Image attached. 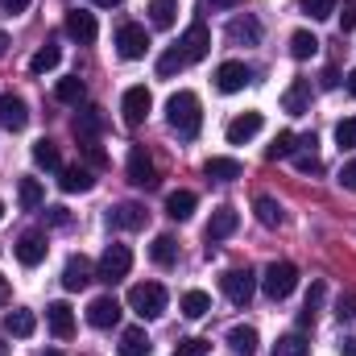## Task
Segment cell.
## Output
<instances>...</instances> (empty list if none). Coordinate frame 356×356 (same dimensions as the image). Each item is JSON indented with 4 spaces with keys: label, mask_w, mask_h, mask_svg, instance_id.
I'll use <instances>...</instances> for the list:
<instances>
[{
    "label": "cell",
    "mask_w": 356,
    "mask_h": 356,
    "mask_svg": "<svg viewBox=\"0 0 356 356\" xmlns=\"http://www.w3.org/2000/svg\"><path fill=\"white\" fill-rule=\"evenodd\" d=\"M129 311L141 315V319H158V315L166 311V286H158V282H137V286L129 290Z\"/></svg>",
    "instance_id": "7a4b0ae2"
},
{
    "label": "cell",
    "mask_w": 356,
    "mask_h": 356,
    "mask_svg": "<svg viewBox=\"0 0 356 356\" xmlns=\"http://www.w3.org/2000/svg\"><path fill=\"white\" fill-rule=\"evenodd\" d=\"M58 186H63L67 195H83V191H91V186H95V175H91L88 166H63Z\"/></svg>",
    "instance_id": "603a6c76"
},
{
    "label": "cell",
    "mask_w": 356,
    "mask_h": 356,
    "mask_svg": "<svg viewBox=\"0 0 356 356\" xmlns=\"http://www.w3.org/2000/svg\"><path fill=\"white\" fill-rule=\"evenodd\" d=\"M236 228H241V211H236V207H216V211H211V220H207V245H211V241L232 236Z\"/></svg>",
    "instance_id": "2e32d148"
},
{
    "label": "cell",
    "mask_w": 356,
    "mask_h": 356,
    "mask_svg": "<svg viewBox=\"0 0 356 356\" xmlns=\"http://www.w3.org/2000/svg\"><path fill=\"white\" fill-rule=\"evenodd\" d=\"M67 33H71L79 46H91V42L99 38V25H95V17H91L88 8H71V13H67Z\"/></svg>",
    "instance_id": "5bb4252c"
},
{
    "label": "cell",
    "mask_w": 356,
    "mask_h": 356,
    "mask_svg": "<svg viewBox=\"0 0 356 356\" xmlns=\"http://www.w3.org/2000/svg\"><path fill=\"white\" fill-rule=\"evenodd\" d=\"M46 220H50L54 228H63V224H71V211H67V207H46Z\"/></svg>",
    "instance_id": "7dc6e473"
},
{
    "label": "cell",
    "mask_w": 356,
    "mask_h": 356,
    "mask_svg": "<svg viewBox=\"0 0 356 356\" xmlns=\"http://www.w3.org/2000/svg\"><path fill=\"white\" fill-rule=\"evenodd\" d=\"M88 323H91V327H99V332L116 327V323H120V302H116L112 294H99V298H91V307H88Z\"/></svg>",
    "instance_id": "8fae6325"
},
{
    "label": "cell",
    "mask_w": 356,
    "mask_h": 356,
    "mask_svg": "<svg viewBox=\"0 0 356 356\" xmlns=\"http://www.w3.org/2000/svg\"><path fill=\"white\" fill-rule=\"evenodd\" d=\"M46 356H63V353H46Z\"/></svg>",
    "instance_id": "6125c7cd"
},
{
    "label": "cell",
    "mask_w": 356,
    "mask_h": 356,
    "mask_svg": "<svg viewBox=\"0 0 356 356\" xmlns=\"http://www.w3.org/2000/svg\"><path fill=\"white\" fill-rule=\"evenodd\" d=\"M17 199H21L25 211H38V207L46 203V191H42L38 178H21V182H17Z\"/></svg>",
    "instance_id": "83f0119b"
},
{
    "label": "cell",
    "mask_w": 356,
    "mask_h": 356,
    "mask_svg": "<svg viewBox=\"0 0 356 356\" xmlns=\"http://www.w3.org/2000/svg\"><path fill=\"white\" fill-rule=\"evenodd\" d=\"M25 8H29V0H0V13H8V17H17Z\"/></svg>",
    "instance_id": "681fc988"
},
{
    "label": "cell",
    "mask_w": 356,
    "mask_h": 356,
    "mask_svg": "<svg viewBox=\"0 0 356 356\" xmlns=\"http://www.w3.org/2000/svg\"><path fill=\"white\" fill-rule=\"evenodd\" d=\"M4 50H8V33L0 29V58H4Z\"/></svg>",
    "instance_id": "680465c9"
},
{
    "label": "cell",
    "mask_w": 356,
    "mask_h": 356,
    "mask_svg": "<svg viewBox=\"0 0 356 356\" xmlns=\"http://www.w3.org/2000/svg\"><path fill=\"white\" fill-rule=\"evenodd\" d=\"M344 88H348V95H356V71H348V83Z\"/></svg>",
    "instance_id": "6f0895ef"
},
{
    "label": "cell",
    "mask_w": 356,
    "mask_h": 356,
    "mask_svg": "<svg viewBox=\"0 0 356 356\" xmlns=\"http://www.w3.org/2000/svg\"><path fill=\"white\" fill-rule=\"evenodd\" d=\"M253 207H257V220H261L266 228H282V224H286V216H282V203H277V199L257 195V203H253Z\"/></svg>",
    "instance_id": "1f68e13d"
},
{
    "label": "cell",
    "mask_w": 356,
    "mask_h": 356,
    "mask_svg": "<svg viewBox=\"0 0 356 356\" xmlns=\"http://www.w3.org/2000/svg\"><path fill=\"white\" fill-rule=\"evenodd\" d=\"M294 286H298V269L290 266V261H273L266 269V277H261V290H266L273 302L286 298V294H294Z\"/></svg>",
    "instance_id": "5b68a950"
},
{
    "label": "cell",
    "mask_w": 356,
    "mask_h": 356,
    "mask_svg": "<svg viewBox=\"0 0 356 356\" xmlns=\"http://www.w3.org/2000/svg\"><path fill=\"white\" fill-rule=\"evenodd\" d=\"M129 182L141 186V191H154L158 186V166H154V158H149L145 145H133L129 149Z\"/></svg>",
    "instance_id": "8992f818"
},
{
    "label": "cell",
    "mask_w": 356,
    "mask_h": 356,
    "mask_svg": "<svg viewBox=\"0 0 356 356\" xmlns=\"http://www.w3.org/2000/svg\"><path fill=\"white\" fill-rule=\"evenodd\" d=\"M282 108L290 112V116H307L311 112V79H294L286 95H282Z\"/></svg>",
    "instance_id": "ac0fdd59"
},
{
    "label": "cell",
    "mask_w": 356,
    "mask_h": 356,
    "mask_svg": "<svg viewBox=\"0 0 356 356\" xmlns=\"http://www.w3.org/2000/svg\"><path fill=\"white\" fill-rule=\"evenodd\" d=\"M315 50H319V38H315L311 29H298V33L290 38V54H294L298 63H302V58H311Z\"/></svg>",
    "instance_id": "74e56055"
},
{
    "label": "cell",
    "mask_w": 356,
    "mask_h": 356,
    "mask_svg": "<svg viewBox=\"0 0 356 356\" xmlns=\"http://www.w3.org/2000/svg\"><path fill=\"white\" fill-rule=\"evenodd\" d=\"M116 50H120V58H129V63H137V58H145V50H149V33H145V25H120L116 29Z\"/></svg>",
    "instance_id": "52a82bcc"
},
{
    "label": "cell",
    "mask_w": 356,
    "mask_h": 356,
    "mask_svg": "<svg viewBox=\"0 0 356 356\" xmlns=\"http://www.w3.org/2000/svg\"><path fill=\"white\" fill-rule=\"evenodd\" d=\"M224 38H228L232 46H257V42H261V21L249 17V13H245V17H232L228 29H224Z\"/></svg>",
    "instance_id": "7c38bea8"
},
{
    "label": "cell",
    "mask_w": 356,
    "mask_h": 356,
    "mask_svg": "<svg viewBox=\"0 0 356 356\" xmlns=\"http://www.w3.org/2000/svg\"><path fill=\"white\" fill-rule=\"evenodd\" d=\"M319 83H323V88H336V83H340V75H336V71H332V67H327V71H323V79H319Z\"/></svg>",
    "instance_id": "db71d44e"
},
{
    "label": "cell",
    "mask_w": 356,
    "mask_h": 356,
    "mask_svg": "<svg viewBox=\"0 0 356 356\" xmlns=\"http://www.w3.org/2000/svg\"><path fill=\"white\" fill-rule=\"evenodd\" d=\"M33 166H38V170H63V158H58V145L42 137V141L33 145Z\"/></svg>",
    "instance_id": "4dcf8cb0"
},
{
    "label": "cell",
    "mask_w": 356,
    "mask_h": 356,
    "mask_svg": "<svg viewBox=\"0 0 356 356\" xmlns=\"http://www.w3.org/2000/svg\"><path fill=\"white\" fill-rule=\"evenodd\" d=\"M207 353H211V340H199L195 336V340H178L170 356H207Z\"/></svg>",
    "instance_id": "7bdbcfd3"
},
{
    "label": "cell",
    "mask_w": 356,
    "mask_h": 356,
    "mask_svg": "<svg viewBox=\"0 0 356 356\" xmlns=\"http://www.w3.org/2000/svg\"><path fill=\"white\" fill-rule=\"evenodd\" d=\"M249 83H253V71H249L245 63H220V71H216V88L224 91V95L245 91Z\"/></svg>",
    "instance_id": "4fadbf2b"
},
{
    "label": "cell",
    "mask_w": 356,
    "mask_h": 356,
    "mask_svg": "<svg viewBox=\"0 0 356 356\" xmlns=\"http://www.w3.org/2000/svg\"><path fill=\"white\" fill-rule=\"evenodd\" d=\"M91 282H95L91 261H88V257H71L67 269H63V286H67V290H88Z\"/></svg>",
    "instance_id": "ffe728a7"
},
{
    "label": "cell",
    "mask_w": 356,
    "mask_h": 356,
    "mask_svg": "<svg viewBox=\"0 0 356 356\" xmlns=\"http://www.w3.org/2000/svg\"><path fill=\"white\" fill-rule=\"evenodd\" d=\"M294 141H298L294 133H277V137H273V145L266 149V158H269V162H277V158H290V154H294Z\"/></svg>",
    "instance_id": "ab89813d"
},
{
    "label": "cell",
    "mask_w": 356,
    "mask_h": 356,
    "mask_svg": "<svg viewBox=\"0 0 356 356\" xmlns=\"http://www.w3.org/2000/svg\"><path fill=\"white\" fill-rule=\"evenodd\" d=\"M182 67H186V54H182L178 46H170V50H166V54L158 58V75H162V79H175Z\"/></svg>",
    "instance_id": "f35d334b"
},
{
    "label": "cell",
    "mask_w": 356,
    "mask_h": 356,
    "mask_svg": "<svg viewBox=\"0 0 356 356\" xmlns=\"http://www.w3.org/2000/svg\"><path fill=\"white\" fill-rule=\"evenodd\" d=\"M58 63H63V50H58V46H42V50L29 58V71H33V75H46V71H54Z\"/></svg>",
    "instance_id": "e575fe53"
},
{
    "label": "cell",
    "mask_w": 356,
    "mask_h": 356,
    "mask_svg": "<svg viewBox=\"0 0 356 356\" xmlns=\"http://www.w3.org/2000/svg\"><path fill=\"white\" fill-rule=\"evenodd\" d=\"M149 108H154V95H149V88H129V91H124V99H120V112H124V124H129V129L145 124Z\"/></svg>",
    "instance_id": "ba28073f"
},
{
    "label": "cell",
    "mask_w": 356,
    "mask_h": 356,
    "mask_svg": "<svg viewBox=\"0 0 356 356\" xmlns=\"http://www.w3.org/2000/svg\"><path fill=\"white\" fill-rule=\"evenodd\" d=\"M149 21L154 29H170L178 21V0H149Z\"/></svg>",
    "instance_id": "f546056e"
},
{
    "label": "cell",
    "mask_w": 356,
    "mask_h": 356,
    "mask_svg": "<svg viewBox=\"0 0 356 356\" xmlns=\"http://www.w3.org/2000/svg\"><path fill=\"white\" fill-rule=\"evenodd\" d=\"M319 302H323V282H311V290H307V307L319 311Z\"/></svg>",
    "instance_id": "c3c4849f"
},
{
    "label": "cell",
    "mask_w": 356,
    "mask_h": 356,
    "mask_svg": "<svg viewBox=\"0 0 356 356\" xmlns=\"http://www.w3.org/2000/svg\"><path fill=\"white\" fill-rule=\"evenodd\" d=\"M178 50L186 54V63L207 58V54H211V33H207V25H203V21H191L186 33H182V42H178Z\"/></svg>",
    "instance_id": "9c48e42d"
},
{
    "label": "cell",
    "mask_w": 356,
    "mask_h": 356,
    "mask_svg": "<svg viewBox=\"0 0 356 356\" xmlns=\"http://www.w3.org/2000/svg\"><path fill=\"white\" fill-rule=\"evenodd\" d=\"M91 4H99V8H116L120 0H91Z\"/></svg>",
    "instance_id": "91938a15"
},
{
    "label": "cell",
    "mask_w": 356,
    "mask_h": 356,
    "mask_svg": "<svg viewBox=\"0 0 356 356\" xmlns=\"http://www.w3.org/2000/svg\"><path fill=\"white\" fill-rule=\"evenodd\" d=\"M104 133V112L99 108H83L79 116H75V137L79 141H95Z\"/></svg>",
    "instance_id": "cb8c5ba5"
},
{
    "label": "cell",
    "mask_w": 356,
    "mask_h": 356,
    "mask_svg": "<svg viewBox=\"0 0 356 356\" xmlns=\"http://www.w3.org/2000/svg\"><path fill=\"white\" fill-rule=\"evenodd\" d=\"M145 207L141 203H116L112 211H108V224L112 228H124V232H137V228H145Z\"/></svg>",
    "instance_id": "9a60e30c"
},
{
    "label": "cell",
    "mask_w": 356,
    "mask_h": 356,
    "mask_svg": "<svg viewBox=\"0 0 356 356\" xmlns=\"http://www.w3.org/2000/svg\"><path fill=\"white\" fill-rule=\"evenodd\" d=\"M336 353H340V356H356V336H340Z\"/></svg>",
    "instance_id": "f907efd6"
},
{
    "label": "cell",
    "mask_w": 356,
    "mask_h": 356,
    "mask_svg": "<svg viewBox=\"0 0 356 356\" xmlns=\"http://www.w3.org/2000/svg\"><path fill=\"white\" fill-rule=\"evenodd\" d=\"M220 290L228 294V302L249 307V298H253V290H257V277H253V269H224Z\"/></svg>",
    "instance_id": "277c9868"
},
{
    "label": "cell",
    "mask_w": 356,
    "mask_h": 356,
    "mask_svg": "<svg viewBox=\"0 0 356 356\" xmlns=\"http://www.w3.org/2000/svg\"><path fill=\"white\" fill-rule=\"evenodd\" d=\"M273 356H311V344H307L302 332H290V336H282L273 344Z\"/></svg>",
    "instance_id": "836d02e7"
},
{
    "label": "cell",
    "mask_w": 356,
    "mask_h": 356,
    "mask_svg": "<svg viewBox=\"0 0 356 356\" xmlns=\"http://www.w3.org/2000/svg\"><path fill=\"white\" fill-rule=\"evenodd\" d=\"M83 158H88L91 166H104V162H108L104 149H99V141H83Z\"/></svg>",
    "instance_id": "f6af8a7d"
},
{
    "label": "cell",
    "mask_w": 356,
    "mask_h": 356,
    "mask_svg": "<svg viewBox=\"0 0 356 356\" xmlns=\"http://www.w3.org/2000/svg\"><path fill=\"white\" fill-rule=\"evenodd\" d=\"M8 298H13V290H8V277H4V273H0V307H4V302H8Z\"/></svg>",
    "instance_id": "11a10c76"
},
{
    "label": "cell",
    "mask_w": 356,
    "mask_h": 356,
    "mask_svg": "<svg viewBox=\"0 0 356 356\" xmlns=\"http://www.w3.org/2000/svg\"><path fill=\"white\" fill-rule=\"evenodd\" d=\"M166 216L170 220H191L195 216V191H170L166 195Z\"/></svg>",
    "instance_id": "4316f807"
},
{
    "label": "cell",
    "mask_w": 356,
    "mask_h": 356,
    "mask_svg": "<svg viewBox=\"0 0 356 356\" xmlns=\"http://www.w3.org/2000/svg\"><path fill=\"white\" fill-rule=\"evenodd\" d=\"M340 182H344L348 191H356V162H348V166L340 170Z\"/></svg>",
    "instance_id": "816d5d0a"
},
{
    "label": "cell",
    "mask_w": 356,
    "mask_h": 356,
    "mask_svg": "<svg viewBox=\"0 0 356 356\" xmlns=\"http://www.w3.org/2000/svg\"><path fill=\"white\" fill-rule=\"evenodd\" d=\"M166 120L182 141H195L199 129H203V112H199V95L195 91H175L166 99Z\"/></svg>",
    "instance_id": "6da1fadb"
},
{
    "label": "cell",
    "mask_w": 356,
    "mask_h": 356,
    "mask_svg": "<svg viewBox=\"0 0 356 356\" xmlns=\"http://www.w3.org/2000/svg\"><path fill=\"white\" fill-rule=\"evenodd\" d=\"M340 319H353L356 315V298H340V311H336Z\"/></svg>",
    "instance_id": "f5cc1de1"
},
{
    "label": "cell",
    "mask_w": 356,
    "mask_h": 356,
    "mask_svg": "<svg viewBox=\"0 0 356 356\" xmlns=\"http://www.w3.org/2000/svg\"><path fill=\"white\" fill-rule=\"evenodd\" d=\"M203 175H207V178H216V182H236V178L245 175V166H241L236 158H207Z\"/></svg>",
    "instance_id": "d4e9b609"
},
{
    "label": "cell",
    "mask_w": 356,
    "mask_h": 356,
    "mask_svg": "<svg viewBox=\"0 0 356 356\" xmlns=\"http://www.w3.org/2000/svg\"><path fill=\"white\" fill-rule=\"evenodd\" d=\"M336 145L340 149H356V116H344L336 124Z\"/></svg>",
    "instance_id": "b9f144b4"
},
{
    "label": "cell",
    "mask_w": 356,
    "mask_h": 356,
    "mask_svg": "<svg viewBox=\"0 0 356 356\" xmlns=\"http://www.w3.org/2000/svg\"><path fill=\"white\" fill-rule=\"evenodd\" d=\"M257 327H249V323H236L232 332H228V348L236 356H257Z\"/></svg>",
    "instance_id": "7402d4cb"
},
{
    "label": "cell",
    "mask_w": 356,
    "mask_h": 356,
    "mask_svg": "<svg viewBox=\"0 0 356 356\" xmlns=\"http://www.w3.org/2000/svg\"><path fill=\"white\" fill-rule=\"evenodd\" d=\"M0 124L13 129V133H21L29 124V108H25L21 95H0Z\"/></svg>",
    "instance_id": "e0dca14e"
},
{
    "label": "cell",
    "mask_w": 356,
    "mask_h": 356,
    "mask_svg": "<svg viewBox=\"0 0 356 356\" xmlns=\"http://www.w3.org/2000/svg\"><path fill=\"white\" fill-rule=\"evenodd\" d=\"M54 95L63 99V104H83V95H88V88H83V79L79 75H71V79H58V88H54Z\"/></svg>",
    "instance_id": "8d00e7d4"
},
{
    "label": "cell",
    "mask_w": 356,
    "mask_h": 356,
    "mask_svg": "<svg viewBox=\"0 0 356 356\" xmlns=\"http://www.w3.org/2000/svg\"><path fill=\"white\" fill-rule=\"evenodd\" d=\"M149 257H154L158 266H175V261H178V241H175V236H166V232H162V236H154Z\"/></svg>",
    "instance_id": "d6a6232c"
},
{
    "label": "cell",
    "mask_w": 356,
    "mask_h": 356,
    "mask_svg": "<svg viewBox=\"0 0 356 356\" xmlns=\"http://www.w3.org/2000/svg\"><path fill=\"white\" fill-rule=\"evenodd\" d=\"M336 4H340V0H302V13H307L311 21H327V17L336 13Z\"/></svg>",
    "instance_id": "60d3db41"
},
{
    "label": "cell",
    "mask_w": 356,
    "mask_h": 356,
    "mask_svg": "<svg viewBox=\"0 0 356 356\" xmlns=\"http://www.w3.org/2000/svg\"><path fill=\"white\" fill-rule=\"evenodd\" d=\"M294 166H298L302 175H319V170H323V162H319L315 149H311V154H294Z\"/></svg>",
    "instance_id": "ee69618b"
},
{
    "label": "cell",
    "mask_w": 356,
    "mask_h": 356,
    "mask_svg": "<svg viewBox=\"0 0 356 356\" xmlns=\"http://www.w3.org/2000/svg\"><path fill=\"white\" fill-rule=\"evenodd\" d=\"M4 332H8V336H17V340L33 336V332H38V319H33V311H8V315H4Z\"/></svg>",
    "instance_id": "484cf974"
},
{
    "label": "cell",
    "mask_w": 356,
    "mask_h": 356,
    "mask_svg": "<svg viewBox=\"0 0 356 356\" xmlns=\"http://www.w3.org/2000/svg\"><path fill=\"white\" fill-rule=\"evenodd\" d=\"M17 261H21V266H42V261H46V236H42V232H25V236H21V241H17Z\"/></svg>",
    "instance_id": "d6986e66"
},
{
    "label": "cell",
    "mask_w": 356,
    "mask_h": 356,
    "mask_svg": "<svg viewBox=\"0 0 356 356\" xmlns=\"http://www.w3.org/2000/svg\"><path fill=\"white\" fill-rule=\"evenodd\" d=\"M203 4H207V8H236L241 0H203Z\"/></svg>",
    "instance_id": "9f6ffc18"
},
{
    "label": "cell",
    "mask_w": 356,
    "mask_h": 356,
    "mask_svg": "<svg viewBox=\"0 0 356 356\" xmlns=\"http://www.w3.org/2000/svg\"><path fill=\"white\" fill-rule=\"evenodd\" d=\"M129 269H133V253H129V245H108L104 257H99V266H95V277L112 286V282L129 277Z\"/></svg>",
    "instance_id": "3957f363"
},
{
    "label": "cell",
    "mask_w": 356,
    "mask_h": 356,
    "mask_svg": "<svg viewBox=\"0 0 356 356\" xmlns=\"http://www.w3.org/2000/svg\"><path fill=\"white\" fill-rule=\"evenodd\" d=\"M207 311H211V298H207L203 290H186V294H182V315H186V319H203Z\"/></svg>",
    "instance_id": "d590c367"
},
{
    "label": "cell",
    "mask_w": 356,
    "mask_h": 356,
    "mask_svg": "<svg viewBox=\"0 0 356 356\" xmlns=\"http://www.w3.org/2000/svg\"><path fill=\"white\" fill-rule=\"evenodd\" d=\"M261 124H266V116H261V112H241L236 120H228L224 137H228V145H245V141H253V137L261 133Z\"/></svg>",
    "instance_id": "30bf717a"
},
{
    "label": "cell",
    "mask_w": 356,
    "mask_h": 356,
    "mask_svg": "<svg viewBox=\"0 0 356 356\" xmlns=\"http://www.w3.org/2000/svg\"><path fill=\"white\" fill-rule=\"evenodd\" d=\"M46 323H50V332H54L58 340H71V336H75V315H71L67 302H50V307H46Z\"/></svg>",
    "instance_id": "44dd1931"
},
{
    "label": "cell",
    "mask_w": 356,
    "mask_h": 356,
    "mask_svg": "<svg viewBox=\"0 0 356 356\" xmlns=\"http://www.w3.org/2000/svg\"><path fill=\"white\" fill-rule=\"evenodd\" d=\"M340 29L348 33V29H356V0H344V13H340Z\"/></svg>",
    "instance_id": "bcb514c9"
},
{
    "label": "cell",
    "mask_w": 356,
    "mask_h": 356,
    "mask_svg": "<svg viewBox=\"0 0 356 356\" xmlns=\"http://www.w3.org/2000/svg\"><path fill=\"white\" fill-rule=\"evenodd\" d=\"M149 336H145V327H129L124 336H120V356H149Z\"/></svg>",
    "instance_id": "f1b7e54d"
},
{
    "label": "cell",
    "mask_w": 356,
    "mask_h": 356,
    "mask_svg": "<svg viewBox=\"0 0 356 356\" xmlns=\"http://www.w3.org/2000/svg\"><path fill=\"white\" fill-rule=\"evenodd\" d=\"M0 220H4V203H0Z\"/></svg>",
    "instance_id": "94428289"
}]
</instances>
